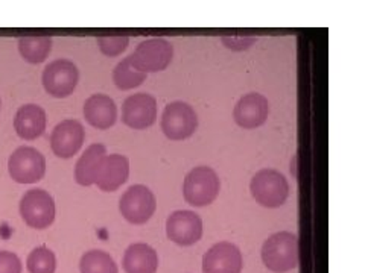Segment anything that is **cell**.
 Segmentation results:
<instances>
[{
    "instance_id": "4fadbf2b",
    "label": "cell",
    "mask_w": 365,
    "mask_h": 273,
    "mask_svg": "<svg viewBox=\"0 0 365 273\" xmlns=\"http://www.w3.org/2000/svg\"><path fill=\"white\" fill-rule=\"evenodd\" d=\"M130 176V161L127 156L113 154L101 159L93 173V184L102 191H114L127 182Z\"/></svg>"
},
{
    "instance_id": "9a60e30c",
    "label": "cell",
    "mask_w": 365,
    "mask_h": 273,
    "mask_svg": "<svg viewBox=\"0 0 365 273\" xmlns=\"http://www.w3.org/2000/svg\"><path fill=\"white\" fill-rule=\"evenodd\" d=\"M268 114V99L259 93H248L239 99L233 111V117L241 128L253 129L265 123Z\"/></svg>"
},
{
    "instance_id": "5b68a950",
    "label": "cell",
    "mask_w": 365,
    "mask_h": 273,
    "mask_svg": "<svg viewBox=\"0 0 365 273\" xmlns=\"http://www.w3.org/2000/svg\"><path fill=\"white\" fill-rule=\"evenodd\" d=\"M174 58V48L165 38H150L142 41L131 53L133 65L143 73L162 72Z\"/></svg>"
},
{
    "instance_id": "6da1fadb",
    "label": "cell",
    "mask_w": 365,
    "mask_h": 273,
    "mask_svg": "<svg viewBox=\"0 0 365 273\" xmlns=\"http://www.w3.org/2000/svg\"><path fill=\"white\" fill-rule=\"evenodd\" d=\"M262 261L274 273H284L299 266V237L289 231L272 234L262 246Z\"/></svg>"
},
{
    "instance_id": "52a82bcc",
    "label": "cell",
    "mask_w": 365,
    "mask_h": 273,
    "mask_svg": "<svg viewBox=\"0 0 365 273\" xmlns=\"http://www.w3.org/2000/svg\"><path fill=\"white\" fill-rule=\"evenodd\" d=\"M157 208L154 193L146 186H131L119 200V210L130 223L142 225L150 220Z\"/></svg>"
},
{
    "instance_id": "7c38bea8",
    "label": "cell",
    "mask_w": 365,
    "mask_h": 273,
    "mask_svg": "<svg viewBox=\"0 0 365 273\" xmlns=\"http://www.w3.org/2000/svg\"><path fill=\"white\" fill-rule=\"evenodd\" d=\"M244 266L242 254L233 243L221 242L212 246L202 257L204 273H241Z\"/></svg>"
},
{
    "instance_id": "2e32d148",
    "label": "cell",
    "mask_w": 365,
    "mask_h": 273,
    "mask_svg": "<svg viewBox=\"0 0 365 273\" xmlns=\"http://www.w3.org/2000/svg\"><path fill=\"white\" fill-rule=\"evenodd\" d=\"M86 120L98 129H108L118 120V107L107 95L90 96L84 104Z\"/></svg>"
},
{
    "instance_id": "603a6c76",
    "label": "cell",
    "mask_w": 365,
    "mask_h": 273,
    "mask_svg": "<svg viewBox=\"0 0 365 273\" xmlns=\"http://www.w3.org/2000/svg\"><path fill=\"white\" fill-rule=\"evenodd\" d=\"M29 273H55L56 258L51 249L46 246L36 247L26 259Z\"/></svg>"
},
{
    "instance_id": "cb8c5ba5",
    "label": "cell",
    "mask_w": 365,
    "mask_h": 273,
    "mask_svg": "<svg viewBox=\"0 0 365 273\" xmlns=\"http://www.w3.org/2000/svg\"><path fill=\"white\" fill-rule=\"evenodd\" d=\"M130 38L127 36H102L98 38L101 52L107 56H116L128 48Z\"/></svg>"
},
{
    "instance_id": "30bf717a",
    "label": "cell",
    "mask_w": 365,
    "mask_h": 273,
    "mask_svg": "<svg viewBox=\"0 0 365 273\" xmlns=\"http://www.w3.org/2000/svg\"><path fill=\"white\" fill-rule=\"evenodd\" d=\"M166 235L180 246L195 245L202 237V220L193 211H174L166 220Z\"/></svg>"
},
{
    "instance_id": "8fae6325",
    "label": "cell",
    "mask_w": 365,
    "mask_h": 273,
    "mask_svg": "<svg viewBox=\"0 0 365 273\" xmlns=\"http://www.w3.org/2000/svg\"><path fill=\"white\" fill-rule=\"evenodd\" d=\"M157 119V100L148 93H137L125 99L122 105V122L133 129H145Z\"/></svg>"
},
{
    "instance_id": "44dd1931",
    "label": "cell",
    "mask_w": 365,
    "mask_h": 273,
    "mask_svg": "<svg viewBox=\"0 0 365 273\" xmlns=\"http://www.w3.org/2000/svg\"><path fill=\"white\" fill-rule=\"evenodd\" d=\"M146 73L137 70L131 63V55L123 58L113 70V81L120 90H131L143 84Z\"/></svg>"
},
{
    "instance_id": "3957f363",
    "label": "cell",
    "mask_w": 365,
    "mask_h": 273,
    "mask_svg": "<svg viewBox=\"0 0 365 273\" xmlns=\"http://www.w3.org/2000/svg\"><path fill=\"white\" fill-rule=\"evenodd\" d=\"M220 188L221 182L215 170L207 166H200L187 173L182 184V195L193 207H205L216 199Z\"/></svg>"
},
{
    "instance_id": "d6986e66",
    "label": "cell",
    "mask_w": 365,
    "mask_h": 273,
    "mask_svg": "<svg viewBox=\"0 0 365 273\" xmlns=\"http://www.w3.org/2000/svg\"><path fill=\"white\" fill-rule=\"evenodd\" d=\"M107 155V147L101 143L88 146L75 166V179L79 186H93V173L102 158Z\"/></svg>"
},
{
    "instance_id": "484cf974",
    "label": "cell",
    "mask_w": 365,
    "mask_h": 273,
    "mask_svg": "<svg viewBox=\"0 0 365 273\" xmlns=\"http://www.w3.org/2000/svg\"><path fill=\"white\" fill-rule=\"evenodd\" d=\"M222 43L225 48L232 50H247L256 43V37L253 36H225L222 37Z\"/></svg>"
},
{
    "instance_id": "5bb4252c",
    "label": "cell",
    "mask_w": 365,
    "mask_h": 273,
    "mask_svg": "<svg viewBox=\"0 0 365 273\" xmlns=\"http://www.w3.org/2000/svg\"><path fill=\"white\" fill-rule=\"evenodd\" d=\"M86 131L78 120H63L55 127L51 135V147L58 158L73 156L84 143Z\"/></svg>"
},
{
    "instance_id": "277c9868",
    "label": "cell",
    "mask_w": 365,
    "mask_h": 273,
    "mask_svg": "<svg viewBox=\"0 0 365 273\" xmlns=\"http://www.w3.org/2000/svg\"><path fill=\"white\" fill-rule=\"evenodd\" d=\"M8 170L19 184H34L46 173V158L36 147L21 146L9 156Z\"/></svg>"
},
{
    "instance_id": "8992f818",
    "label": "cell",
    "mask_w": 365,
    "mask_h": 273,
    "mask_svg": "<svg viewBox=\"0 0 365 273\" xmlns=\"http://www.w3.org/2000/svg\"><path fill=\"white\" fill-rule=\"evenodd\" d=\"M20 214L28 226L44 230L55 220L53 198L41 188L29 190L20 200Z\"/></svg>"
},
{
    "instance_id": "ffe728a7",
    "label": "cell",
    "mask_w": 365,
    "mask_h": 273,
    "mask_svg": "<svg viewBox=\"0 0 365 273\" xmlns=\"http://www.w3.org/2000/svg\"><path fill=\"white\" fill-rule=\"evenodd\" d=\"M52 49V38L48 36H31L19 40V50L23 58L31 64L46 61Z\"/></svg>"
},
{
    "instance_id": "7a4b0ae2",
    "label": "cell",
    "mask_w": 365,
    "mask_h": 273,
    "mask_svg": "<svg viewBox=\"0 0 365 273\" xmlns=\"http://www.w3.org/2000/svg\"><path fill=\"white\" fill-rule=\"evenodd\" d=\"M250 191L262 207L279 208L289 196V184L277 170L262 168L251 179Z\"/></svg>"
},
{
    "instance_id": "ba28073f",
    "label": "cell",
    "mask_w": 365,
    "mask_h": 273,
    "mask_svg": "<svg viewBox=\"0 0 365 273\" xmlns=\"http://www.w3.org/2000/svg\"><path fill=\"white\" fill-rule=\"evenodd\" d=\"M198 116L186 102H173L162 116V129L170 140H185L197 131Z\"/></svg>"
},
{
    "instance_id": "7402d4cb",
    "label": "cell",
    "mask_w": 365,
    "mask_h": 273,
    "mask_svg": "<svg viewBox=\"0 0 365 273\" xmlns=\"http://www.w3.org/2000/svg\"><path fill=\"white\" fill-rule=\"evenodd\" d=\"M81 273H118V264L104 250H88L79 261Z\"/></svg>"
},
{
    "instance_id": "d4e9b609",
    "label": "cell",
    "mask_w": 365,
    "mask_h": 273,
    "mask_svg": "<svg viewBox=\"0 0 365 273\" xmlns=\"http://www.w3.org/2000/svg\"><path fill=\"white\" fill-rule=\"evenodd\" d=\"M0 273H21L20 258L8 250H0Z\"/></svg>"
},
{
    "instance_id": "e0dca14e",
    "label": "cell",
    "mask_w": 365,
    "mask_h": 273,
    "mask_svg": "<svg viewBox=\"0 0 365 273\" xmlns=\"http://www.w3.org/2000/svg\"><path fill=\"white\" fill-rule=\"evenodd\" d=\"M14 128L23 140H36L46 129V112L36 104L21 107L14 119Z\"/></svg>"
},
{
    "instance_id": "ac0fdd59",
    "label": "cell",
    "mask_w": 365,
    "mask_h": 273,
    "mask_svg": "<svg viewBox=\"0 0 365 273\" xmlns=\"http://www.w3.org/2000/svg\"><path fill=\"white\" fill-rule=\"evenodd\" d=\"M122 264L127 273H155L158 267V255L150 245L134 243L125 252Z\"/></svg>"
},
{
    "instance_id": "9c48e42d",
    "label": "cell",
    "mask_w": 365,
    "mask_h": 273,
    "mask_svg": "<svg viewBox=\"0 0 365 273\" xmlns=\"http://www.w3.org/2000/svg\"><path fill=\"white\" fill-rule=\"evenodd\" d=\"M79 79L78 67L68 60L52 61L43 72L44 90L53 97H67L73 93Z\"/></svg>"
}]
</instances>
